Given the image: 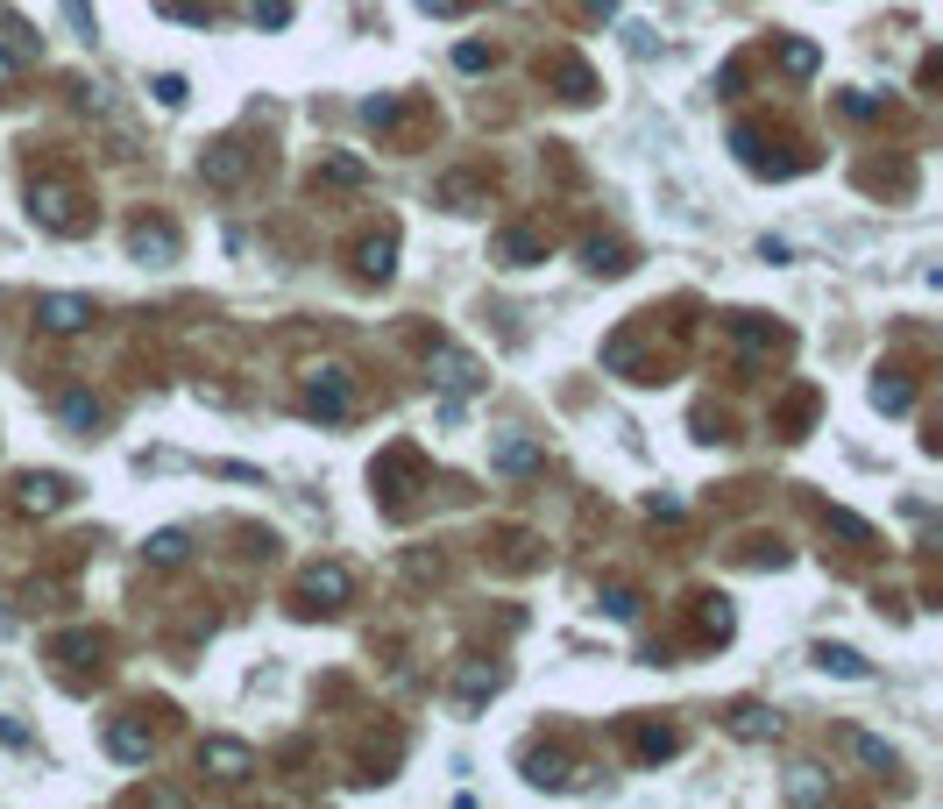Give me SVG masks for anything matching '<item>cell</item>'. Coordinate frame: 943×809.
I'll use <instances>...</instances> for the list:
<instances>
[{
  "label": "cell",
  "instance_id": "cell-1",
  "mask_svg": "<svg viewBox=\"0 0 943 809\" xmlns=\"http://www.w3.org/2000/svg\"><path fill=\"white\" fill-rule=\"evenodd\" d=\"M29 214H36V227H50V235H79V227L92 221L86 192L71 178H29Z\"/></svg>",
  "mask_w": 943,
  "mask_h": 809
},
{
  "label": "cell",
  "instance_id": "cell-2",
  "mask_svg": "<svg viewBox=\"0 0 943 809\" xmlns=\"http://www.w3.org/2000/svg\"><path fill=\"white\" fill-rule=\"evenodd\" d=\"M370 484L383 490V505H391V511H404V505H412V490L426 484V455H419V448H383V461L370 469Z\"/></svg>",
  "mask_w": 943,
  "mask_h": 809
},
{
  "label": "cell",
  "instance_id": "cell-3",
  "mask_svg": "<svg viewBox=\"0 0 943 809\" xmlns=\"http://www.w3.org/2000/svg\"><path fill=\"white\" fill-rule=\"evenodd\" d=\"M426 377H433L448 398L483 391V362H475L469 349H454V341H426Z\"/></svg>",
  "mask_w": 943,
  "mask_h": 809
},
{
  "label": "cell",
  "instance_id": "cell-4",
  "mask_svg": "<svg viewBox=\"0 0 943 809\" xmlns=\"http://www.w3.org/2000/svg\"><path fill=\"white\" fill-rule=\"evenodd\" d=\"M71 476H57V469H22L14 476V511H29V518H50V511H65L71 505Z\"/></svg>",
  "mask_w": 943,
  "mask_h": 809
},
{
  "label": "cell",
  "instance_id": "cell-5",
  "mask_svg": "<svg viewBox=\"0 0 943 809\" xmlns=\"http://www.w3.org/2000/svg\"><path fill=\"white\" fill-rule=\"evenodd\" d=\"M348 596H355V575L341 562H313L298 575V611H341Z\"/></svg>",
  "mask_w": 943,
  "mask_h": 809
},
{
  "label": "cell",
  "instance_id": "cell-6",
  "mask_svg": "<svg viewBox=\"0 0 943 809\" xmlns=\"http://www.w3.org/2000/svg\"><path fill=\"white\" fill-rule=\"evenodd\" d=\"M348 370H341V362H320L313 377H305V412L313 419H348Z\"/></svg>",
  "mask_w": 943,
  "mask_h": 809
},
{
  "label": "cell",
  "instance_id": "cell-7",
  "mask_svg": "<svg viewBox=\"0 0 943 809\" xmlns=\"http://www.w3.org/2000/svg\"><path fill=\"white\" fill-rule=\"evenodd\" d=\"M539 79H547L553 92H561V100H574V107H582V100H596V71H589V65H582V57H574V50H553V57H539Z\"/></svg>",
  "mask_w": 943,
  "mask_h": 809
},
{
  "label": "cell",
  "instance_id": "cell-8",
  "mask_svg": "<svg viewBox=\"0 0 943 809\" xmlns=\"http://www.w3.org/2000/svg\"><path fill=\"white\" fill-rule=\"evenodd\" d=\"M36 326H50V334H79V326H92V299L43 292V299H36Z\"/></svg>",
  "mask_w": 943,
  "mask_h": 809
},
{
  "label": "cell",
  "instance_id": "cell-9",
  "mask_svg": "<svg viewBox=\"0 0 943 809\" xmlns=\"http://www.w3.org/2000/svg\"><path fill=\"white\" fill-rule=\"evenodd\" d=\"M199 767L214 781H248V774H256V753H248L242 739H206L199 745Z\"/></svg>",
  "mask_w": 943,
  "mask_h": 809
},
{
  "label": "cell",
  "instance_id": "cell-10",
  "mask_svg": "<svg viewBox=\"0 0 943 809\" xmlns=\"http://www.w3.org/2000/svg\"><path fill=\"white\" fill-rule=\"evenodd\" d=\"M128 256L135 263H178V227L170 221H135L128 227Z\"/></svg>",
  "mask_w": 943,
  "mask_h": 809
},
{
  "label": "cell",
  "instance_id": "cell-11",
  "mask_svg": "<svg viewBox=\"0 0 943 809\" xmlns=\"http://www.w3.org/2000/svg\"><path fill=\"white\" fill-rule=\"evenodd\" d=\"M199 178H206V185H220V192H227V185H242V178H248V149L235 143V135H227V143H214V149L199 157Z\"/></svg>",
  "mask_w": 943,
  "mask_h": 809
},
{
  "label": "cell",
  "instance_id": "cell-12",
  "mask_svg": "<svg viewBox=\"0 0 943 809\" xmlns=\"http://www.w3.org/2000/svg\"><path fill=\"white\" fill-rule=\"evenodd\" d=\"M440 206H448V214H483V206H490V178H475V170L440 178Z\"/></svg>",
  "mask_w": 943,
  "mask_h": 809
},
{
  "label": "cell",
  "instance_id": "cell-13",
  "mask_svg": "<svg viewBox=\"0 0 943 809\" xmlns=\"http://www.w3.org/2000/svg\"><path fill=\"white\" fill-rule=\"evenodd\" d=\"M149 745H157V739H149V724H143V718H114V724H107V753H114V760L143 767V760H149Z\"/></svg>",
  "mask_w": 943,
  "mask_h": 809
},
{
  "label": "cell",
  "instance_id": "cell-14",
  "mask_svg": "<svg viewBox=\"0 0 943 809\" xmlns=\"http://www.w3.org/2000/svg\"><path fill=\"white\" fill-rule=\"evenodd\" d=\"M525 781L532 788H568L574 781V760L561 753V745H532V753H525Z\"/></svg>",
  "mask_w": 943,
  "mask_h": 809
},
{
  "label": "cell",
  "instance_id": "cell-15",
  "mask_svg": "<svg viewBox=\"0 0 943 809\" xmlns=\"http://www.w3.org/2000/svg\"><path fill=\"white\" fill-rule=\"evenodd\" d=\"M625 739H631V760H674L681 753V731L674 724H625Z\"/></svg>",
  "mask_w": 943,
  "mask_h": 809
},
{
  "label": "cell",
  "instance_id": "cell-16",
  "mask_svg": "<svg viewBox=\"0 0 943 809\" xmlns=\"http://www.w3.org/2000/svg\"><path fill=\"white\" fill-rule=\"evenodd\" d=\"M57 419H65L71 433H86V440H92V433L107 427V405L92 398V391H65V398H57Z\"/></svg>",
  "mask_w": 943,
  "mask_h": 809
},
{
  "label": "cell",
  "instance_id": "cell-17",
  "mask_svg": "<svg viewBox=\"0 0 943 809\" xmlns=\"http://www.w3.org/2000/svg\"><path fill=\"white\" fill-rule=\"evenodd\" d=\"M497 256L511 270H532V263H547V235H539V227H504V235H497Z\"/></svg>",
  "mask_w": 943,
  "mask_h": 809
},
{
  "label": "cell",
  "instance_id": "cell-18",
  "mask_svg": "<svg viewBox=\"0 0 943 809\" xmlns=\"http://www.w3.org/2000/svg\"><path fill=\"white\" fill-rule=\"evenodd\" d=\"M724 326L738 334V349H753V355H766V349H787V334H780L774 320H759V313H730Z\"/></svg>",
  "mask_w": 943,
  "mask_h": 809
},
{
  "label": "cell",
  "instance_id": "cell-19",
  "mask_svg": "<svg viewBox=\"0 0 943 809\" xmlns=\"http://www.w3.org/2000/svg\"><path fill=\"white\" fill-rule=\"evenodd\" d=\"M50 653L65 667H100L107 661V632H65V640H50Z\"/></svg>",
  "mask_w": 943,
  "mask_h": 809
},
{
  "label": "cell",
  "instance_id": "cell-20",
  "mask_svg": "<svg viewBox=\"0 0 943 809\" xmlns=\"http://www.w3.org/2000/svg\"><path fill=\"white\" fill-rule=\"evenodd\" d=\"M355 270H362V277H376V284L397 270V235H391V227L370 235V242H355Z\"/></svg>",
  "mask_w": 943,
  "mask_h": 809
},
{
  "label": "cell",
  "instance_id": "cell-21",
  "mask_svg": "<svg viewBox=\"0 0 943 809\" xmlns=\"http://www.w3.org/2000/svg\"><path fill=\"white\" fill-rule=\"evenodd\" d=\"M582 270H596V277H625V270H631V256H625V242L589 235V242H582Z\"/></svg>",
  "mask_w": 943,
  "mask_h": 809
},
{
  "label": "cell",
  "instance_id": "cell-22",
  "mask_svg": "<svg viewBox=\"0 0 943 809\" xmlns=\"http://www.w3.org/2000/svg\"><path fill=\"white\" fill-rule=\"evenodd\" d=\"M738 739H780V718L766 703H730V718H724Z\"/></svg>",
  "mask_w": 943,
  "mask_h": 809
},
{
  "label": "cell",
  "instance_id": "cell-23",
  "mask_svg": "<svg viewBox=\"0 0 943 809\" xmlns=\"http://www.w3.org/2000/svg\"><path fill=\"white\" fill-rule=\"evenodd\" d=\"M816 667H823V674H844V682H873V667H865V653H852V646H831V640L816 646Z\"/></svg>",
  "mask_w": 943,
  "mask_h": 809
},
{
  "label": "cell",
  "instance_id": "cell-24",
  "mask_svg": "<svg viewBox=\"0 0 943 809\" xmlns=\"http://www.w3.org/2000/svg\"><path fill=\"white\" fill-rule=\"evenodd\" d=\"M873 405H880V412H908V405H915V383L901 377V370H880V377H873Z\"/></svg>",
  "mask_w": 943,
  "mask_h": 809
},
{
  "label": "cell",
  "instance_id": "cell-25",
  "mask_svg": "<svg viewBox=\"0 0 943 809\" xmlns=\"http://www.w3.org/2000/svg\"><path fill=\"white\" fill-rule=\"evenodd\" d=\"M497 689H504V667H483V661H469L461 667V703H483V696H497Z\"/></svg>",
  "mask_w": 943,
  "mask_h": 809
},
{
  "label": "cell",
  "instance_id": "cell-26",
  "mask_svg": "<svg viewBox=\"0 0 943 809\" xmlns=\"http://www.w3.org/2000/svg\"><path fill=\"white\" fill-rule=\"evenodd\" d=\"M490 461H497V469H511V476H525V469H539V448H532V440H518V433H504L490 448Z\"/></svg>",
  "mask_w": 943,
  "mask_h": 809
},
{
  "label": "cell",
  "instance_id": "cell-27",
  "mask_svg": "<svg viewBox=\"0 0 943 809\" xmlns=\"http://www.w3.org/2000/svg\"><path fill=\"white\" fill-rule=\"evenodd\" d=\"M787 802H831V774L823 767H795L787 774Z\"/></svg>",
  "mask_w": 943,
  "mask_h": 809
},
{
  "label": "cell",
  "instance_id": "cell-28",
  "mask_svg": "<svg viewBox=\"0 0 943 809\" xmlns=\"http://www.w3.org/2000/svg\"><path fill=\"white\" fill-rule=\"evenodd\" d=\"M143 554H149V562H157V568H178L185 554H191V539H185L178 526H164V533H149V547H143Z\"/></svg>",
  "mask_w": 943,
  "mask_h": 809
},
{
  "label": "cell",
  "instance_id": "cell-29",
  "mask_svg": "<svg viewBox=\"0 0 943 809\" xmlns=\"http://www.w3.org/2000/svg\"><path fill=\"white\" fill-rule=\"evenodd\" d=\"M823 526H831L837 539H852V547H873V526H865L858 511H844V505H823Z\"/></svg>",
  "mask_w": 943,
  "mask_h": 809
},
{
  "label": "cell",
  "instance_id": "cell-30",
  "mask_svg": "<svg viewBox=\"0 0 943 809\" xmlns=\"http://www.w3.org/2000/svg\"><path fill=\"white\" fill-rule=\"evenodd\" d=\"M696 604H703V611H696V632H703V640H730V604H724V596H696Z\"/></svg>",
  "mask_w": 943,
  "mask_h": 809
},
{
  "label": "cell",
  "instance_id": "cell-31",
  "mask_svg": "<svg viewBox=\"0 0 943 809\" xmlns=\"http://www.w3.org/2000/svg\"><path fill=\"white\" fill-rule=\"evenodd\" d=\"M852 753H858L865 767H873V774H894V767H901V753H894V745H880V739H865V731H852Z\"/></svg>",
  "mask_w": 943,
  "mask_h": 809
},
{
  "label": "cell",
  "instance_id": "cell-32",
  "mask_svg": "<svg viewBox=\"0 0 943 809\" xmlns=\"http://www.w3.org/2000/svg\"><path fill=\"white\" fill-rule=\"evenodd\" d=\"M313 185H362V164H355V157H320Z\"/></svg>",
  "mask_w": 943,
  "mask_h": 809
},
{
  "label": "cell",
  "instance_id": "cell-33",
  "mask_svg": "<svg viewBox=\"0 0 943 809\" xmlns=\"http://www.w3.org/2000/svg\"><path fill=\"white\" fill-rule=\"evenodd\" d=\"M497 547H504V554H497L504 568H532V562H539V554H532V533H497Z\"/></svg>",
  "mask_w": 943,
  "mask_h": 809
},
{
  "label": "cell",
  "instance_id": "cell-34",
  "mask_svg": "<svg viewBox=\"0 0 943 809\" xmlns=\"http://www.w3.org/2000/svg\"><path fill=\"white\" fill-rule=\"evenodd\" d=\"M780 65L795 71V79H808V71H816V43H802V36H780Z\"/></svg>",
  "mask_w": 943,
  "mask_h": 809
},
{
  "label": "cell",
  "instance_id": "cell-35",
  "mask_svg": "<svg viewBox=\"0 0 943 809\" xmlns=\"http://www.w3.org/2000/svg\"><path fill=\"white\" fill-rule=\"evenodd\" d=\"M808 412H816V398H808V391H795V398L780 405V427H787V440H795V433L808 427Z\"/></svg>",
  "mask_w": 943,
  "mask_h": 809
},
{
  "label": "cell",
  "instance_id": "cell-36",
  "mask_svg": "<svg viewBox=\"0 0 943 809\" xmlns=\"http://www.w3.org/2000/svg\"><path fill=\"white\" fill-rule=\"evenodd\" d=\"M164 14H178L191 29H214V8H206V0H164Z\"/></svg>",
  "mask_w": 943,
  "mask_h": 809
},
{
  "label": "cell",
  "instance_id": "cell-37",
  "mask_svg": "<svg viewBox=\"0 0 943 809\" xmlns=\"http://www.w3.org/2000/svg\"><path fill=\"white\" fill-rule=\"evenodd\" d=\"M603 611H610V618H639V589L610 583V589H603Z\"/></svg>",
  "mask_w": 943,
  "mask_h": 809
},
{
  "label": "cell",
  "instance_id": "cell-38",
  "mask_svg": "<svg viewBox=\"0 0 943 809\" xmlns=\"http://www.w3.org/2000/svg\"><path fill=\"white\" fill-rule=\"evenodd\" d=\"M362 121H370V128H397V100H391V92H376V100H362Z\"/></svg>",
  "mask_w": 943,
  "mask_h": 809
},
{
  "label": "cell",
  "instance_id": "cell-39",
  "mask_svg": "<svg viewBox=\"0 0 943 809\" xmlns=\"http://www.w3.org/2000/svg\"><path fill=\"white\" fill-rule=\"evenodd\" d=\"M837 107H844V114H852V121H873V114H880V100H873V92H844V100H837Z\"/></svg>",
  "mask_w": 943,
  "mask_h": 809
},
{
  "label": "cell",
  "instance_id": "cell-40",
  "mask_svg": "<svg viewBox=\"0 0 943 809\" xmlns=\"http://www.w3.org/2000/svg\"><path fill=\"white\" fill-rule=\"evenodd\" d=\"M454 65H461V71H483V65H490V43H461Z\"/></svg>",
  "mask_w": 943,
  "mask_h": 809
},
{
  "label": "cell",
  "instance_id": "cell-41",
  "mask_svg": "<svg viewBox=\"0 0 943 809\" xmlns=\"http://www.w3.org/2000/svg\"><path fill=\"white\" fill-rule=\"evenodd\" d=\"M65 22H71V36H86V43H92V14H86V0H65Z\"/></svg>",
  "mask_w": 943,
  "mask_h": 809
},
{
  "label": "cell",
  "instance_id": "cell-42",
  "mask_svg": "<svg viewBox=\"0 0 943 809\" xmlns=\"http://www.w3.org/2000/svg\"><path fill=\"white\" fill-rule=\"evenodd\" d=\"M157 100L164 107H185V79H178V71H164V79H157Z\"/></svg>",
  "mask_w": 943,
  "mask_h": 809
},
{
  "label": "cell",
  "instance_id": "cell-43",
  "mask_svg": "<svg viewBox=\"0 0 943 809\" xmlns=\"http://www.w3.org/2000/svg\"><path fill=\"white\" fill-rule=\"evenodd\" d=\"M14 79H22V50L0 43V86H14Z\"/></svg>",
  "mask_w": 943,
  "mask_h": 809
},
{
  "label": "cell",
  "instance_id": "cell-44",
  "mask_svg": "<svg viewBox=\"0 0 943 809\" xmlns=\"http://www.w3.org/2000/svg\"><path fill=\"white\" fill-rule=\"evenodd\" d=\"M248 14H256V22H269V29H277L284 14H292V0H256V8H248Z\"/></svg>",
  "mask_w": 943,
  "mask_h": 809
},
{
  "label": "cell",
  "instance_id": "cell-45",
  "mask_svg": "<svg viewBox=\"0 0 943 809\" xmlns=\"http://www.w3.org/2000/svg\"><path fill=\"white\" fill-rule=\"evenodd\" d=\"M419 8H426V14H461L469 0H419Z\"/></svg>",
  "mask_w": 943,
  "mask_h": 809
}]
</instances>
